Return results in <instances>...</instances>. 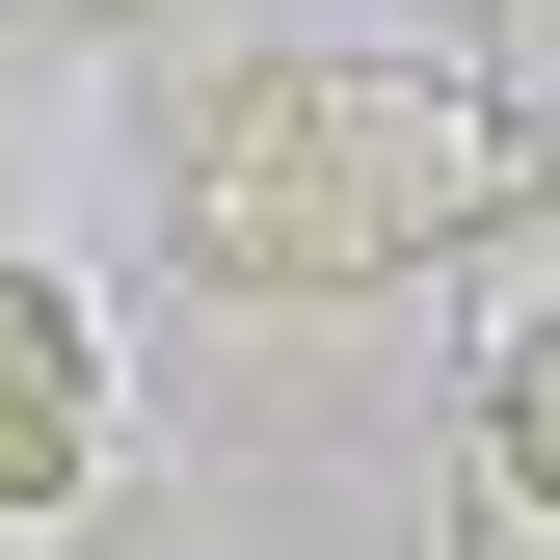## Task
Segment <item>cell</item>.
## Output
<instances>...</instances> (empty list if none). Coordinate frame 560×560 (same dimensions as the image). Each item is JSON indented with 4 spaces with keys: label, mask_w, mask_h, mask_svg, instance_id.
Returning a JSON list of instances; mask_svg holds the SVG:
<instances>
[{
    "label": "cell",
    "mask_w": 560,
    "mask_h": 560,
    "mask_svg": "<svg viewBox=\"0 0 560 560\" xmlns=\"http://www.w3.org/2000/svg\"><path fill=\"white\" fill-rule=\"evenodd\" d=\"M560 187V133L508 81H454V54H267V81L187 107V267H214L241 320H347V294H400V267H454V241H508Z\"/></svg>",
    "instance_id": "cell-1"
},
{
    "label": "cell",
    "mask_w": 560,
    "mask_h": 560,
    "mask_svg": "<svg viewBox=\"0 0 560 560\" xmlns=\"http://www.w3.org/2000/svg\"><path fill=\"white\" fill-rule=\"evenodd\" d=\"M81 508H107V320L81 267L0 241V534H81Z\"/></svg>",
    "instance_id": "cell-2"
},
{
    "label": "cell",
    "mask_w": 560,
    "mask_h": 560,
    "mask_svg": "<svg viewBox=\"0 0 560 560\" xmlns=\"http://www.w3.org/2000/svg\"><path fill=\"white\" fill-rule=\"evenodd\" d=\"M480 454H508V508H560V294L480 347Z\"/></svg>",
    "instance_id": "cell-3"
}]
</instances>
